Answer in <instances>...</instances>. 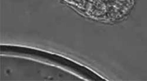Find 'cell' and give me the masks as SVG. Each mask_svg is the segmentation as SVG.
I'll list each match as a JSON object with an SVG mask.
<instances>
[{
	"instance_id": "obj_1",
	"label": "cell",
	"mask_w": 147,
	"mask_h": 81,
	"mask_svg": "<svg viewBox=\"0 0 147 81\" xmlns=\"http://www.w3.org/2000/svg\"><path fill=\"white\" fill-rule=\"evenodd\" d=\"M84 11L88 15L101 16L114 15L112 11L124 10L129 0H65ZM117 14V13H116Z\"/></svg>"
}]
</instances>
